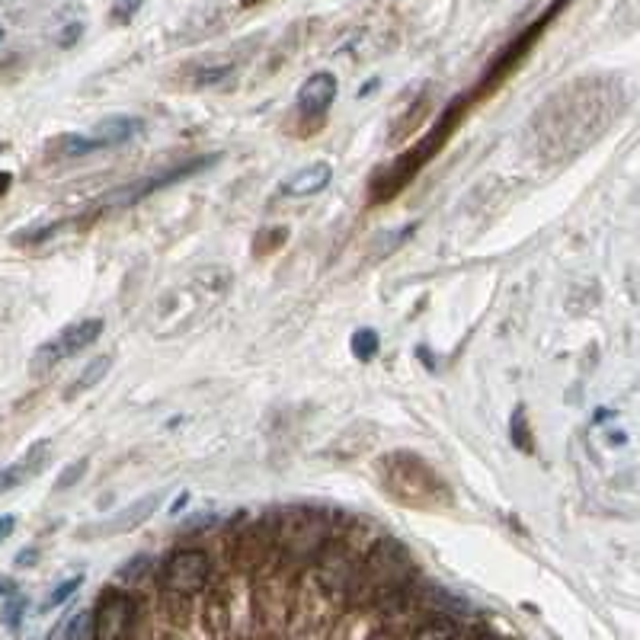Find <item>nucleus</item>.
<instances>
[{
  "label": "nucleus",
  "instance_id": "obj_29",
  "mask_svg": "<svg viewBox=\"0 0 640 640\" xmlns=\"http://www.w3.org/2000/svg\"><path fill=\"white\" fill-rule=\"evenodd\" d=\"M186 502H189V493H179V496H177V502H173V512H179V510H183V506H186Z\"/></svg>",
  "mask_w": 640,
  "mask_h": 640
},
{
  "label": "nucleus",
  "instance_id": "obj_1",
  "mask_svg": "<svg viewBox=\"0 0 640 640\" xmlns=\"http://www.w3.org/2000/svg\"><path fill=\"white\" fill-rule=\"evenodd\" d=\"M464 103H468V100H458V103L448 106V110L442 112L439 122H435L414 148H406V151L397 154L391 164L378 167V170L372 173V179H368L372 205H385V202H391L394 196H400L416 177H420L423 167L445 148V141L452 139V131L458 129V122H462V116H464Z\"/></svg>",
  "mask_w": 640,
  "mask_h": 640
},
{
  "label": "nucleus",
  "instance_id": "obj_3",
  "mask_svg": "<svg viewBox=\"0 0 640 640\" xmlns=\"http://www.w3.org/2000/svg\"><path fill=\"white\" fill-rule=\"evenodd\" d=\"M414 573L416 567L404 544L394 541V538H378L365 551L362 564L356 570V579H352V589L372 602H391L414 579Z\"/></svg>",
  "mask_w": 640,
  "mask_h": 640
},
{
  "label": "nucleus",
  "instance_id": "obj_28",
  "mask_svg": "<svg viewBox=\"0 0 640 640\" xmlns=\"http://www.w3.org/2000/svg\"><path fill=\"white\" fill-rule=\"evenodd\" d=\"M10 183H14V177H10V173H0V199H4V196H7Z\"/></svg>",
  "mask_w": 640,
  "mask_h": 640
},
{
  "label": "nucleus",
  "instance_id": "obj_5",
  "mask_svg": "<svg viewBox=\"0 0 640 640\" xmlns=\"http://www.w3.org/2000/svg\"><path fill=\"white\" fill-rule=\"evenodd\" d=\"M103 327H106L103 317H87V320L68 324L62 333H58V337H52L49 343H42L39 349H35L33 362H29L33 375L52 372L58 362H64V358H71V356H77V352L90 349V346L103 337Z\"/></svg>",
  "mask_w": 640,
  "mask_h": 640
},
{
  "label": "nucleus",
  "instance_id": "obj_21",
  "mask_svg": "<svg viewBox=\"0 0 640 640\" xmlns=\"http://www.w3.org/2000/svg\"><path fill=\"white\" fill-rule=\"evenodd\" d=\"M81 583H83V577H71V579H64L62 586H55V592L45 599V608H55V606H62V602H68L71 596L81 589Z\"/></svg>",
  "mask_w": 640,
  "mask_h": 640
},
{
  "label": "nucleus",
  "instance_id": "obj_18",
  "mask_svg": "<svg viewBox=\"0 0 640 640\" xmlns=\"http://www.w3.org/2000/svg\"><path fill=\"white\" fill-rule=\"evenodd\" d=\"M349 349H352V356H356L358 362H372V358L378 356V349H381L378 330H372V327L356 330L352 333V339H349Z\"/></svg>",
  "mask_w": 640,
  "mask_h": 640
},
{
  "label": "nucleus",
  "instance_id": "obj_23",
  "mask_svg": "<svg viewBox=\"0 0 640 640\" xmlns=\"http://www.w3.org/2000/svg\"><path fill=\"white\" fill-rule=\"evenodd\" d=\"M231 74V64H221V68H205V71H199V77L193 81V87H215V83H221L224 77Z\"/></svg>",
  "mask_w": 640,
  "mask_h": 640
},
{
  "label": "nucleus",
  "instance_id": "obj_27",
  "mask_svg": "<svg viewBox=\"0 0 640 640\" xmlns=\"http://www.w3.org/2000/svg\"><path fill=\"white\" fill-rule=\"evenodd\" d=\"M14 592H16L14 579H10V577H4V573H0V599H7V596H14Z\"/></svg>",
  "mask_w": 640,
  "mask_h": 640
},
{
  "label": "nucleus",
  "instance_id": "obj_9",
  "mask_svg": "<svg viewBox=\"0 0 640 640\" xmlns=\"http://www.w3.org/2000/svg\"><path fill=\"white\" fill-rule=\"evenodd\" d=\"M158 506H160V493H148V496H141V500H135V502H129L122 512H116L112 519H103V522H97V525H90V531H83V535H125V531H131V529H139V525H145L148 519L158 512Z\"/></svg>",
  "mask_w": 640,
  "mask_h": 640
},
{
  "label": "nucleus",
  "instance_id": "obj_10",
  "mask_svg": "<svg viewBox=\"0 0 640 640\" xmlns=\"http://www.w3.org/2000/svg\"><path fill=\"white\" fill-rule=\"evenodd\" d=\"M49 458H52V439H39L35 445H29V452L23 454L20 462H14L10 468L0 471V496L10 493L14 487H20V483H26L29 477L42 474L45 464H49Z\"/></svg>",
  "mask_w": 640,
  "mask_h": 640
},
{
  "label": "nucleus",
  "instance_id": "obj_14",
  "mask_svg": "<svg viewBox=\"0 0 640 640\" xmlns=\"http://www.w3.org/2000/svg\"><path fill=\"white\" fill-rule=\"evenodd\" d=\"M103 151L97 135H62L52 141V154L55 158H83V154Z\"/></svg>",
  "mask_w": 640,
  "mask_h": 640
},
{
  "label": "nucleus",
  "instance_id": "obj_22",
  "mask_svg": "<svg viewBox=\"0 0 640 640\" xmlns=\"http://www.w3.org/2000/svg\"><path fill=\"white\" fill-rule=\"evenodd\" d=\"M87 474V458H81V462H74V464H68V468L62 471V477L55 481V487L58 490H68V487H74L81 477Z\"/></svg>",
  "mask_w": 640,
  "mask_h": 640
},
{
  "label": "nucleus",
  "instance_id": "obj_19",
  "mask_svg": "<svg viewBox=\"0 0 640 640\" xmlns=\"http://www.w3.org/2000/svg\"><path fill=\"white\" fill-rule=\"evenodd\" d=\"M285 241H289V227H263L260 234L253 237V253L263 256V253H276L279 247H285Z\"/></svg>",
  "mask_w": 640,
  "mask_h": 640
},
{
  "label": "nucleus",
  "instance_id": "obj_12",
  "mask_svg": "<svg viewBox=\"0 0 640 640\" xmlns=\"http://www.w3.org/2000/svg\"><path fill=\"white\" fill-rule=\"evenodd\" d=\"M330 179H333V167L327 164V160H317V164H308L298 173H291L282 186H279V196H285V199H308V196L324 193V189L330 186Z\"/></svg>",
  "mask_w": 640,
  "mask_h": 640
},
{
  "label": "nucleus",
  "instance_id": "obj_25",
  "mask_svg": "<svg viewBox=\"0 0 640 640\" xmlns=\"http://www.w3.org/2000/svg\"><path fill=\"white\" fill-rule=\"evenodd\" d=\"M20 612H23V599L20 596H7V602H4V621H7L10 627H16L20 625Z\"/></svg>",
  "mask_w": 640,
  "mask_h": 640
},
{
  "label": "nucleus",
  "instance_id": "obj_4",
  "mask_svg": "<svg viewBox=\"0 0 640 640\" xmlns=\"http://www.w3.org/2000/svg\"><path fill=\"white\" fill-rule=\"evenodd\" d=\"M272 541L285 560H317L330 541V516L317 506H291L272 516Z\"/></svg>",
  "mask_w": 640,
  "mask_h": 640
},
{
  "label": "nucleus",
  "instance_id": "obj_13",
  "mask_svg": "<svg viewBox=\"0 0 640 640\" xmlns=\"http://www.w3.org/2000/svg\"><path fill=\"white\" fill-rule=\"evenodd\" d=\"M141 131V122L139 119H131V116H110V119H103V122L97 125V135L100 139V145L103 148H119V145H125L129 139H135Z\"/></svg>",
  "mask_w": 640,
  "mask_h": 640
},
{
  "label": "nucleus",
  "instance_id": "obj_16",
  "mask_svg": "<svg viewBox=\"0 0 640 640\" xmlns=\"http://www.w3.org/2000/svg\"><path fill=\"white\" fill-rule=\"evenodd\" d=\"M368 445H375V429L368 426V423H356L352 429H346L343 435H339L337 448H339V458H356L358 452H365Z\"/></svg>",
  "mask_w": 640,
  "mask_h": 640
},
{
  "label": "nucleus",
  "instance_id": "obj_17",
  "mask_svg": "<svg viewBox=\"0 0 640 640\" xmlns=\"http://www.w3.org/2000/svg\"><path fill=\"white\" fill-rule=\"evenodd\" d=\"M458 637H462L458 621L448 618V615H433V618H426L416 627L410 640H458Z\"/></svg>",
  "mask_w": 640,
  "mask_h": 640
},
{
  "label": "nucleus",
  "instance_id": "obj_20",
  "mask_svg": "<svg viewBox=\"0 0 640 640\" xmlns=\"http://www.w3.org/2000/svg\"><path fill=\"white\" fill-rule=\"evenodd\" d=\"M512 445H516L519 452H525V454L535 452V439H531V433H529V420H525L522 406L512 414Z\"/></svg>",
  "mask_w": 640,
  "mask_h": 640
},
{
  "label": "nucleus",
  "instance_id": "obj_8",
  "mask_svg": "<svg viewBox=\"0 0 640 640\" xmlns=\"http://www.w3.org/2000/svg\"><path fill=\"white\" fill-rule=\"evenodd\" d=\"M337 90L339 83L330 71H317V74H310L301 83V90H298V119L308 122L304 135H310V131H317L324 125L327 112H330L333 100H337Z\"/></svg>",
  "mask_w": 640,
  "mask_h": 640
},
{
  "label": "nucleus",
  "instance_id": "obj_7",
  "mask_svg": "<svg viewBox=\"0 0 640 640\" xmlns=\"http://www.w3.org/2000/svg\"><path fill=\"white\" fill-rule=\"evenodd\" d=\"M135 627V599L122 589H106L93 612V640H129Z\"/></svg>",
  "mask_w": 640,
  "mask_h": 640
},
{
  "label": "nucleus",
  "instance_id": "obj_11",
  "mask_svg": "<svg viewBox=\"0 0 640 640\" xmlns=\"http://www.w3.org/2000/svg\"><path fill=\"white\" fill-rule=\"evenodd\" d=\"M215 160H218V154H202V158H193L189 164H179V167H173L170 173H164V177H151V179H145V183H139V186H129V189H122V199L119 202H139V199H145V196H151V193H158V189H164V186H173V183H179V179H186V177H193V173H199V170H205V167H212Z\"/></svg>",
  "mask_w": 640,
  "mask_h": 640
},
{
  "label": "nucleus",
  "instance_id": "obj_6",
  "mask_svg": "<svg viewBox=\"0 0 640 640\" xmlns=\"http://www.w3.org/2000/svg\"><path fill=\"white\" fill-rule=\"evenodd\" d=\"M212 579V558L202 548H179L164 560L160 583L173 596H196Z\"/></svg>",
  "mask_w": 640,
  "mask_h": 640
},
{
  "label": "nucleus",
  "instance_id": "obj_26",
  "mask_svg": "<svg viewBox=\"0 0 640 640\" xmlns=\"http://www.w3.org/2000/svg\"><path fill=\"white\" fill-rule=\"evenodd\" d=\"M16 529V516H0V541H7Z\"/></svg>",
  "mask_w": 640,
  "mask_h": 640
},
{
  "label": "nucleus",
  "instance_id": "obj_2",
  "mask_svg": "<svg viewBox=\"0 0 640 640\" xmlns=\"http://www.w3.org/2000/svg\"><path fill=\"white\" fill-rule=\"evenodd\" d=\"M378 471L387 493L404 502V506H448L452 502L448 483L416 452L400 448V452L385 454L378 462Z\"/></svg>",
  "mask_w": 640,
  "mask_h": 640
},
{
  "label": "nucleus",
  "instance_id": "obj_15",
  "mask_svg": "<svg viewBox=\"0 0 640 640\" xmlns=\"http://www.w3.org/2000/svg\"><path fill=\"white\" fill-rule=\"evenodd\" d=\"M110 368H112V356H100V358H93V362H90L87 368H83V372H81V378H77L74 385H71L68 391H64V397L74 400L77 394L90 391V387H97L100 381H103L106 375H110Z\"/></svg>",
  "mask_w": 640,
  "mask_h": 640
},
{
  "label": "nucleus",
  "instance_id": "obj_30",
  "mask_svg": "<svg viewBox=\"0 0 640 640\" xmlns=\"http://www.w3.org/2000/svg\"><path fill=\"white\" fill-rule=\"evenodd\" d=\"M0 39H4V29H0Z\"/></svg>",
  "mask_w": 640,
  "mask_h": 640
},
{
  "label": "nucleus",
  "instance_id": "obj_24",
  "mask_svg": "<svg viewBox=\"0 0 640 640\" xmlns=\"http://www.w3.org/2000/svg\"><path fill=\"white\" fill-rule=\"evenodd\" d=\"M141 4H145V0H116V7H112V16H116V23H129L131 16L141 10Z\"/></svg>",
  "mask_w": 640,
  "mask_h": 640
}]
</instances>
